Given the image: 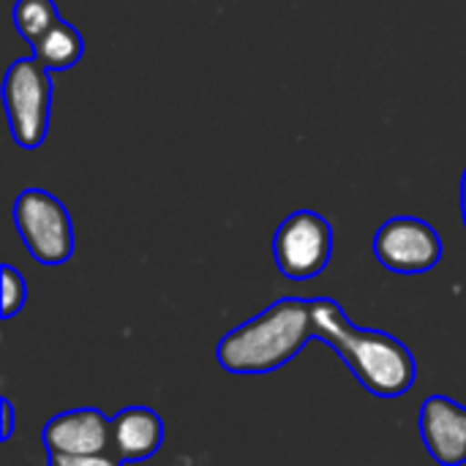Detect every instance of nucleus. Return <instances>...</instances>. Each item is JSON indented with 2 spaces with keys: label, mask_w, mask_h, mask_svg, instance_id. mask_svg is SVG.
I'll return each instance as SVG.
<instances>
[{
  "label": "nucleus",
  "mask_w": 466,
  "mask_h": 466,
  "mask_svg": "<svg viewBox=\"0 0 466 466\" xmlns=\"http://www.w3.org/2000/svg\"><path fill=\"white\" fill-rule=\"evenodd\" d=\"M314 325L319 344L330 347L352 377L377 399H399L418 380V363L407 344L382 330L355 328L330 298H314Z\"/></svg>",
  "instance_id": "nucleus-1"
},
{
  "label": "nucleus",
  "mask_w": 466,
  "mask_h": 466,
  "mask_svg": "<svg viewBox=\"0 0 466 466\" xmlns=\"http://www.w3.org/2000/svg\"><path fill=\"white\" fill-rule=\"evenodd\" d=\"M314 339V303L281 298L229 330L216 347V360L229 374H273L292 363Z\"/></svg>",
  "instance_id": "nucleus-2"
},
{
  "label": "nucleus",
  "mask_w": 466,
  "mask_h": 466,
  "mask_svg": "<svg viewBox=\"0 0 466 466\" xmlns=\"http://www.w3.org/2000/svg\"><path fill=\"white\" fill-rule=\"evenodd\" d=\"M52 71L35 57H19L3 79V104L14 142L22 150H35L49 134L52 115Z\"/></svg>",
  "instance_id": "nucleus-3"
},
{
  "label": "nucleus",
  "mask_w": 466,
  "mask_h": 466,
  "mask_svg": "<svg viewBox=\"0 0 466 466\" xmlns=\"http://www.w3.org/2000/svg\"><path fill=\"white\" fill-rule=\"evenodd\" d=\"M14 227L38 265H66L74 257V224L66 205L44 188H25L14 199Z\"/></svg>",
  "instance_id": "nucleus-4"
},
{
  "label": "nucleus",
  "mask_w": 466,
  "mask_h": 466,
  "mask_svg": "<svg viewBox=\"0 0 466 466\" xmlns=\"http://www.w3.org/2000/svg\"><path fill=\"white\" fill-rule=\"evenodd\" d=\"M333 257V227L314 210H295L273 235V259L284 279L311 281Z\"/></svg>",
  "instance_id": "nucleus-5"
},
{
  "label": "nucleus",
  "mask_w": 466,
  "mask_h": 466,
  "mask_svg": "<svg viewBox=\"0 0 466 466\" xmlns=\"http://www.w3.org/2000/svg\"><path fill=\"white\" fill-rule=\"evenodd\" d=\"M374 257L385 270L399 276H420L442 262V238L423 218L396 216L377 229Z\"/></svg>",
  "instance_id": "nucleus-6"
},
{
  "label": "nucleus",
  "mask_w": 466,
  "mask_h": 466,
  "mask_svg": "<svg viewBox=\"0 0 466 466\" xmlns=\"http://www.w3.org/2000/svg\"><path fill=\"white\" fill-rule=\"evenodd\" d=\"M41 442L46 453H60V456L109 453L112 451V418H106L101 410H93V407L60 412L44 426Z\"/></svg>",
  "instance_id": "nucleus-7"
},
{
  "label": "nucleus",
  "mask_w": 466,
  "mask_h": 466,
  "mask_svg": "<svg viewBox=\"0 0 466 466\" xmlns=\"http://www.w3.org/2000/svg\"><path fill=\"white\" fill-rule=\"evenodd\" d=\"M420 440L442 466L466 464V407L448 396H429L420 407Z\"/></svg>",
  "instance_id": "nucleus-8"
},
{
  "label": "nucleus",
  "mask_w": 466,
  "mask_h": 466,
  "mask_svg": "<svg viewBox=\"0 0 466 466\" xmlns=\"http://www.w3.org/2000/svg\"><path fill=\"white\" fill-rule=\"evenodd\" d=\"M164 445V420L147 407H126L112 418V453L120 461H147Z\"/></svg>",
  "instance_id": "nucleus-9"
},
{
  "label": "nucleus",
  "mask_w": 466,
  "mask_h": 466,
  "mask_svg": "<svg viewBox=\"0 0 466 466\" xmlns=\"http://www.w3.org/2000/svg\"><path fill=\"white\" fill-rule=\"evenodd\" d=\"M82 55H85V38L66 19H60L49 33H44L33 44V57L46 71H68L82 60Z\"/></svg>",
  "instance_id": "nucleus-10"
},
{
  "label": "nucleus",
  "mask_w": 466,
  "mask_h": 466,
  "mask_svg": "<svg viewBox=\"0 0 466 466\" xmlns=\"http://www.w3.org/2000/svg\"><path fill=\"white\" fill-rule=\"evenodd\" d=\"M14 27L16 33L33 46L44 33H49L57 22V5L55 0H16L14 3Z\"/></svg>",
  "instance_id": "nucleus-11"
},
{
  "label": "nucleus",
  "mask_w": 466,
  "mask_h": 466,
  "mask_svg": "<svg viewBox=\"0 0 466 466\" xmlns=\"http://www.w3.org/2000/svg\"><path fill=\"white\" fill-rule=\"evenodd\" d=\"M0 279H3V319H11L22 311V306L27 300V284H25L22 273L11 265L0 268Z\"/></svg>",
  "instance_id": "nucleus-12"
},
{
  "label": "nucleus",
  "mask_w": 466,
  "mask_h": 466,
  "mask_svg": "<svg viewBox=\"0 0 466 466\" xmlns=\"http://www.w3.org/2000/svg\"><path fill=\"white\" fill-rule=\"evenodd\" d=\"M49 466H123V461L109 451V453H93V456H60V453H46Z\"/></svg>",
  "instance_id": "nucleus-13"
},
{
  "label": "nucleus",
  "mask_w": 466,
  "mask_h": 466,
  "mask_svg": "<svg viewBox=\"0 0 466 466\" xmlns=\"http://www.w3.org/2000/svg\"><path fill=\"white\" fill-rule=\"evenodd\" d=\"M0 412H3V429H0V440L3 442H8L11 440V434H14V404H11V399H0Z\"/></svg>",
  "instance_id": "nucleus-14"
},
{
  "label": "nucleus",
  "mask_w": 466,
  "mask_h": 466,
  "mask_svg": "<svg viewBox=\"0 0 466 466\" xmlns=\"http://www.w3.org/2000/svg\"><path fill=\"white\" fill-rule=\"evenodd\" d=\"M461 216H464V227H466V169L461 175Z\"/></svg>",
  "instance_id": "nucleus-15"
}]
</instances>
